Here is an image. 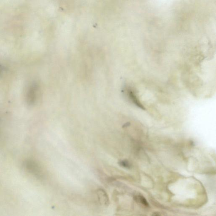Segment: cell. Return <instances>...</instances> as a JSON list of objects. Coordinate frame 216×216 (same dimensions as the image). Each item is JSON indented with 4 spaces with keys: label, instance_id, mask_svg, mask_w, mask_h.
<instances>
[{
    "label": "cell",
    "instance_id": "52a82bcc",
    "mask_svg": "<svg viewBox=\"0 0 216 216\" xmlns=\"http://www.w3.org/2000/svg\"><path fill=\"white\" fill-rule=\"evenodd\" d=\"M6 68L3 66L0 65V76H2L6 71Z\"/></svg>",
    "mask_w": 216,
    "mask_h": 216
},
{
    "label": "cell",
    "instance_id": "3957f363",
    "mask_svg": "<svg viewBox=\"0 0 216 216\" xmlns=\"http://www.w3.org/2000/svg\"><path fill=\"white\" fill-rule=\"evenodd\" d=\"M125 93L128 98L130 101V102L133 103L135 106H137L139 108L142 109H145L144 107L142 104L141 103L137 97L136 96V94L134 93L133 91L130 88H126Z\"/></svg>",
    "mask_w": 216,
    "mask_h": 216
},
{
    "label": "cell",
    "instance_id": "8992f818",
    "mask_svg": "<svg viewBox=\"0 0 216 216\" xmlns=\"http://www.w3.org/2000/svg\"><path fill=\"white\" fill-rule=\"evenodd\" d=\"M138 200L144 206H149V204L148 203L146 199L143 196H142V195H139L138 197Z\"/></svg>",
    "mask_w": 216,
    "mask_h": 216
},
{
    "label": "cell",
    "instance_id": "277c9868",
    "mask_svg": "<svg viewBox=\"0 0 216 216\" xmlns=\"http://www.w3.org/2000/svg\"><path fill=\"white\" fill-rule=\"evenodd\" d=\"M98 199L101 203L105 206H108L109 204V199L105 190L99 189L97 190Z\"/></svg>",
    "mask_w": 216,
    "mask_h": 216
},
{
    "label": "cell",
    "instance_id": "6da1fadb",
    "mask_svg": "<svg viewBox=\"0 0 216 216\" xmlns=\"http://www.w3.org/2000/svg\"><path fill=\"white\" fill-rule=\"evenodd\" d=\"M24 167L28 172L37 178H40L42 176L41 168L35 161L32 160H27L24 163Z\"/></svg>",
    "mask_w": 216,
    "mask_h": 216
},
{
    "label": "cell",
    "instance_id": "7a4b0ae2",
    "mask_svg": "<svg viewBox=\"0 0 216 216\" xmlns=\"http://www.w3.org/2000/svg\"><path fill=\"white\" fill-rule=\"evenodd\" d=\"M38 86L36 83H33L28 88L26 95V100L28 104L30 106L33 105L37 99Z\"/></svg>",
    "mask_w": 216,
    "mask_h": 216
},
{
    "label": "cell",
    "instance_id": "5b68a950",
    "mask_svg": "<svg viewBox=\"0 0 216 216\" xmlns=\"http://www.w3.org/2000/svg\"><path fill=\"white\" fill-rule=\"evenodd\" d=\"M119 165L120 166H122V167H124V168H130L131 166L129 162L126 160H124V161H122L119 162Z\"/></svg>",
    "mask_w": 216,
    "mask_h": 216
}]
</instances>
